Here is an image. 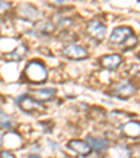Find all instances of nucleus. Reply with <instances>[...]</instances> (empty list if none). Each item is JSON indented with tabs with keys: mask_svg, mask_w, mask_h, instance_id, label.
<instances>
[{
	"mask_svg": "<svg viewBox=\"0 0 140 158\" xmlns=\"http://www.w3.org/2000/svg\"><path fill=\"white\" fill-rule=\"evenodd\" d=\"M0 158H15V155L11 150H2L0 151Z\"/></svg>",
	"mask_w": 140,
	"mask_h": 158,
	"instance_id": "f3484780",
	"label": "nucleus"
},
{
	"mask_svg": "<svg viewBox=\"0 0 140 158\" xmlns=\"http://www.w3.org/2000/svg\"><path fill=\"white\" fill-rule=\"evenodd\" d=\"M137 91V87L134 85V83H132L130 80H122L113 84L111 94L121 99H128L130 97H133Z\"/></svg>",
	"mask_w": 140,
	"mask_h": 158,
	"instance_id": "7ed1b4c3",
	"label": "nucleus"
},
{
	"mask_svg": "<svg viewBox=\"0 0 140 158\" xmlns=\"http://www.w3.org/2000/svg\"><path fill=\"white\" fill-rule=\"evenodd\" d=\"M86 32L90 38H92L95 42H101L102 39H105L107 35V27L105 24H102L98 20H91L86 27Z\"/></svg>",
	"mask_w": 140,
	"mask_h": 158,
	"instance_id": "39448f33",
	"label": "nucleus"
},
{
	"mask_svg": "<svg viewBox=\"0 0 140 158\" xmlns=\"http://www.w3.org/2000/svg\"><path fill=\"white\" fill-rule=\"evenodd\" d=\"M7 9H10V3H6L3 0H0V13H4Z\"/></svg>",
	"mask_w": 140,
	"mask_h": 158,
	"instance_id": "6ab92c4d",
	"label": "nucleus"
},
{
	"mask_svg": "<svg viewBox=\"0 0 140 158\" xmlns=\"http://www.w3.org/2000/svg\"><path fill=\"white\" fill-rule=\"evenodd\" d=\"M122 133L126 137H139L140 136V123L134 122V120H129V122L122 125Z\"/></svg>",
	"mask_w": 140,
	"mask_h": 158,
	"instance_id": "ddd939ff",
	"label": "nucleus"
},
{
	"mask_svg": "<svg viewBox=\"0 0 140 158\" xmlns=\"http://www.w3.org/2000/svg\"><path fill=\"white\" fill-rule=\"evenodd\" d=\"M56 95V89L55 88H42V89H34L31 97L34 99H36L41 104H45V102H49L51 99L55 98Z\"/></svg>",
	"mask_w": 140,
	"mask_h": 158,
	"instance_id": "9b49d317",
	"label": "nucleus"
},
{
	"mask_svg": "<svg viewBox=\"0 0 140 158\" xmlns=\"http://www.w3.org/2000/svg\"><path fill=\"white\" fill-rule=\"evenodd\" d=\"M87 144L91 147V150H95L97 152H105L109 150V141L104 137H94V136H88L86 139Z\"/></svg>",
	"mask_w": 140,
	"mask_h": 158,
	"instance_id": "9d476101",
	"label": "nucleus"
},
{
	"mask_svg": "<svg viewBox=\"0 0 140 158\" xmlns=\"http://www.w3.org/2000/svg\"><path fill=\"white\" fill-rule=\"evenodd\" d=\"M17 105L20 106L21 110H24L27 114H39L41 110H44L41 102L34 99L31 95H21L17 99Z\"/></svg>",
	"mask_w": 140,
	"mask_h": 158,
	"instance_id": "423d86ee",
	"label": "nucleus"
},
{
	"mask_svg": "<svg viewBox=\"0 0 140 158\" xmlns=\"http://www.w3.org/2000/svg\"><path fill=\"white\" fill-rule=\"evenodd\" d=\"M24 74L25 77L28 78V81L31 83H45L46 78H48V70L45 67V64L39 60H31L30 63L27 64L24 70Z\"/></svg>",
	"mask_w": 140,
	"mask_h": 158,
	"instance_id": "f257e3e1",
	"label": "nucleus"
},
{
	"mask_svg": "<svg viewBox=\"0 0 140 158\" xmlns=\"http://www.w3.org/2000/svg\"><path fill=\"white\" fill-rule=\"evenodd\" d=\"M15 13H17L18 17L28 21H35L39 18V10L36 7H34L32 4H28V3L18 4V7L15 9Z\"/></svg>",
	"mask_w": 140,
	"mask_h": 158,
	"instance_id": "0eeeda50",
	"label": "nucleus"
},
{
	"mask_svg": "<svg viewBox=\"0 0 140 158\" xmlns=\"http://www.w3.org/2000/svg\"><path fill=\"white\" fill-rule=\"evenodd\" d=\"M134 35L133 30L130 27H125V25H119L112 31V34L109 35V45L118 48V46H125L126 42Z\"/></svg>",
	"mask_w": 140,
	"mask_h": 158,
	"instance_id": "f03ea898",
	"label": "nucleus"
},
{
	"mask_svg": "<svg viewBox=\"0 0 140 158\" xmlns=\"http://www.w3.org/2000/svg\"><path fill=\"white\" fill-rule=\"evenodd\" d=\"M122 63H123V57L118 53L105 55V56H102L100 59V64L105 70H116Z\"/></svg>",
	"mask_w": 140,
	"mask_h": 158,
	"instance_id": "6e6552de",
	"label": "nucleus"
},
{
	"mask_svg": "<svg viewBox=\"0 0 140 158\" xmlns=\"http://www.w3.org/2000/svg\"><path fill=\"white\" fill-rule=\"evenodd\" d=\"M67 147L72 150L73 152L80 155V157H88L92 151L91 147L87 144V141H83V140H70Z\"/></svg>",
	"mask_w": 140,
	"mask_h": 158,
	"instance_id": "1a4fd4ad",
	"label": "nucleus"
},
{
	"mask_svg": "<svg viewBox=\"0 0 140 158\" xmlns=\"http://www.w3.org/2000/svg\"><path fill=\"white\" fill-rule=\"evenodd\" d=\"M73 20L72 18H62V20L59 21V27L60 28H63V30H67V28H70V27H73Z\"/></svg>",
	"mask_w": 140,
	"mask_h": 158,
	"instance_id": "dca6fc26",
	"label": "nucleus"
},
{
	"mask_svg": "<svg viewBox=\"0 0 140 158\" xmlns=\"http://www.w3.org/2000/svg\"><path fill=\"white\" fill-rule=\"evenodd\" d=\"M139 59H140V53H139Z\"/></svg>",
	"mask_w": 140,
	"mask_h": 158,
	"instance_id": "4be33fe9",
	"label": "nucleus"
},
{
	"mask_svg": "<svg viewBox=\"0 0 140 158\" xmlns=\"http://www.w3.org/2000/svg\"><path fill=\"white\" fill-rule=\"evenodd\" d=\"M35 31L39 35H52L56 31V25L51 20H39L35 23Z\"/></svg>",
	"mask_w": 140,
	"mask_h": 158,
	"instance_id": "f8f14e48",
	"label": "nucleus"
},
{
	"mask_svg": "<svg viewBox=\"0 0 140 158\" xmlns=\"http://www.w3.org/2000/svg\"><path fill=\"white\" fill-rule=\"evenodd\" d=\"M62 55L70 60H83L88 57L87 49L78 44H73V42L65 45V48L62 49Z\"/></svg>",
	"mask_w": 140,
	"mask_h": 158,
	"instance_id": "20e7f679",
	"label": "nucleus"
},
{
	"mask_svg": "<svg viewBox=\"0 0 140 158\" xmlns=\"http://www.w3.org/2000/svg\"><path fill=\"white\" fill-rule=\"evenodd\" d=\"M27 53H28L27 45L21 44V45H18L17 48L13 49L10 53L6 55V59H7V60H11V62H18V60L24 59V57L27 56Z\"/></svg>",
	"mask_w": 140,
	"mask_h": 158,
	"instance_id": "4468645a",
	"label": "nucleus"
},
{
	"mask_svg": "<svg viewBox=\"0 0 140 158\" xmlns=\"http://www.w3.org/2000/svg\"><path fill=\"white\" fill-rule=\"evenodd\" d=\"M130 158H140V146H134L130 148Z\"/></svg>",
	"mask_w": 140,
	"mask_h": 158,
	"instance_id": "a211bd4d",
	"label": "nucleus"
},
{
	"mask_svg": "<svg viewBox=\"0 0 140 158\" xmlns=\"http://www.w3.org/2000/svg\"><path fill=\"white\" fill-rule=\"evenodd\" d=\"M66 2H67V0H52V3H55V4H63V3H66Z\"/></svg>",
	"mask_w": 140,
	"mask_h": 158,
	"instance_id": "aec40b11",
	"label": "nucleus"
},
{
	"mask_svg": "<svg viewBox=\"0 0 140 158\" xmlns=\"http://www.w3.org/2000/svg\"><path fill=\"white\" fill-rule=\"evenodd\" d=\"M28 158H41V157H39V155H34V154H31Z\"/></svg>",
	"mask_w": 140,
	"mask_h": 158,
	"instance_id": "412c9836",
	"label": "nucleus"
},
{
	"mask_svg": "<svg viewBox=\"0 0 140 158\" xmlns=\"http://www.w3.org/2000/svg\"><path fill=\"white\" fill-rule=\"evenodd\" d=\"M14 122H13V118L10 115L4 114V112H0V129H11Z\"/></svg>",
	"mask_w": 140,
	"mask_h": 158,
	"instance_id": "2eb2a0df",
	"label": "nucleus"
}]
</instances>
